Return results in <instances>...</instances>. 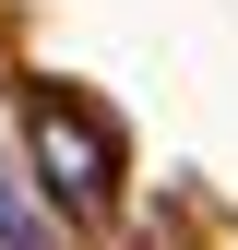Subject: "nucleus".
<instances>
[{
    "label": "nucleus",
    "instance_id": "nucleus-1",
    "mask_svg": "<svg viewBox=\"0 0 238 250\" xmlns=\"http://www.w3.org/2000/svg\"><path fill=\"white\" fill-rule=\"evenodd\" d=\"M24 155H36V179L60 191V214H107L119 203V131L72 83H36V96H24Z\"/></svg>",
    "mask_w": 238,
    "mask_h": 250
},
{
    "label": "nucleus",
    "instance_id": "nucleus-2",
    "mask_svg": "<svg viewBox=\"0 0 238 250\" xmlns=\"http://www.w3.org/2000/svg\"><path fill=\"white\" fill-rule=\"evenodd\" d=\"M0 250H60L48 214H36V191H24V167H0Z\"/></svg>",
    "mask_w": 238,
    "mask_h": 250
}]
</instances>
